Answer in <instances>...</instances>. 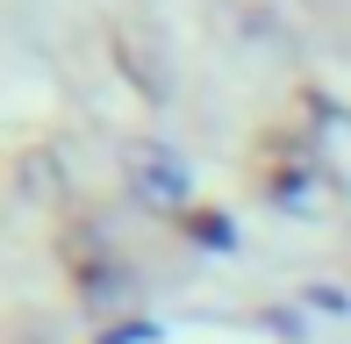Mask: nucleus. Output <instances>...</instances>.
<instances>
[{"label": "nucleus", "instance_id": "obj_2", "mask_svg": "<svg viewBox=\"0 0 351 344\" xmlns=\"http://www.w3.org/2000/svg\"><path fill=\"white\" fill-rule=\"evenodd\" d=\"M130 186L143 201H158V208H194V201H186V165L172 158L165 144H136L130 151Z\"/></svg>", "mask_w": 351, "mask_h": 344}, {"label": "nucleus", "instance_id": "obj_5", "mask_svg": "<svg viewBox=\"0 0 351 344\" xmlns=\"http://www.w3.org/2000/svg\"><path fill=\"white\" fill-rule=\"evenodd\" d=\"M301 302L323 308V316H337V308H351V294H344V287H330V280H315V287H301Z\"/></svg>", "mask_w": 351, "mask_h": 344}, {"label": "nucleus", "instance_id": "obj_4", "mask_svg": "<svg viewBox=\"0 0 351 344\" xmlns=\"http://www.w3.org/2000/svg\"><path fill=\"white\" fill-rule=\"evenodd\" d=\"M172 230H180L194 251H237V215H230V208H208V201L180 208V215H172Z\"/></svg>", "mask_w": 351, "mask_h": 344}, {"label": "nucleus", "instance_id": "obj_6", "mask_svg": "<svg viewBox=\"0 0 351 344\" xmlns=\"http://www.w3.org/2000/svg\"><path fill=\"white\" fill-rule=\"evenodd\" d=\"M258 323L273 337H301V308H258Z\"/></svg>", "mask_w": 351, "mask_h": 344}, {"label": "nucleus", "instance_id": "obj_1", "mask_svg": "<svg viewBox=\"0 0 351 344\" xmlns=\"http://www.w3.org/2000/svg\"><path fill=\"white\" fill-rule=\"evenodd\" d=\"M58 265H65L79 302H115L122 294V265H115V251H108L101 237H93V223H65L58 230Z\"/></svg>", "mask_w": 351, "mask_h": 344}, {"label": "nucleus", "instance_id": "obj_3", "mask_svg": "<svg viewBox=\"0 0 351 344\" xmlns=\"http://www.w3.org/2000/svg\"><path fill=\"white\" fill-rule=\"evenodd\" d=\"M308 180H315L308 151H287V158H265L258 165V194L273 201V208H301V201H308Z\"/></svg>", "mask_w": 351, "mask_h": 344}]
</instances>
